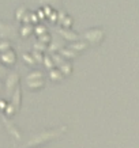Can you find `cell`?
Segmentation results:
<instances>
[{"mask_svg":"<svg viewBox=\"0 0 139 148\" xmlns=\"http://www.w3.org/2000/svg\"><path fill=\"white\" fill-rule=\"evenodd\" d=\"M18 77H19V75L17 73V72H12V73H10L8 75V80H7V90H12V87L17 83H18Z\"/></svg>","mask_w":139,"mask_h":148,"instance_id":"277c9868","label":"cell"},{"mask_svg":"<svg viewBox=\"0 0 139 148\" xmlns=\"http://www.w3.org/2000/svg\"><path fill=\"white\" fill-rule=\"evenodd\" d=\"M0 29H1V32H0L1 37H7V33H10L11 36L15 34V29L12 26H7L6 23H0Z\"/></svg>","mask_w":139,"mask_h":148,"instance_id":"5b68a950","label":"cell"},{"mask_svg":"<svg viewBox=\"0 0 139 148\" xmlns=\"http://www.w3.org/2000/svg\"><path fill=\"white\" fill-rule=\"evenodd\" d=\"M4 75H6V69L3 67H0V77L4 76Z\"/></svg>","mask_w":139,"mask_h":148,"instance_id":"9c48e42d","label":"cell"},{"mask_svg":"<svg viewBox=\"0 0 139 148\" xmlns=\"http://www.w3.org/2000/svg\"><path fill=\"white\" fill-rule=\"evenodd\" d=\"M27 86L33 88V90H37V88H40L44 86V76H42V73L41 72H32L29 76H27Z\"/></svg>","mask_w":139,"mask_h":148,"instance_id":"7a4b0ae2","label":"cell"},{"mask_svg":"<svg viewBox=\"0 0 139 148\" xmlns=\"http://www.w3.org/2000/svg\"><path fill=\"white\" fill-rule=\"evenodd\" d=\"M85 37L91 44H100L104 38V32L101 29H90L85 33Z\"/></svg>","mask_w":139,"mask_h":148,"instance_id":"3957f363","label":"cell"},{"mask_svg":"<svg viewBox=\"0 0 139 148\" xmlns=\"http://www.w3.org/2000/svg\"><path fill=\"white\" fill-rule=\"evenodd\" d=\"M1 90H3V86H1V83H0V92H1Z\"/></svg>","mask_w":139,"mask_h":148,"instance_id":"30bf717a","label":"cell"},{"mask_svg":"<svg viewBox=\"0 0 139 148\" xmlns=\"http://www.w3.org/2000/svg\"><path fill=\"white\" fill-rule=\"evenodd\" d=\"M1 57H3V60H4V61H8L10 64L15 61V53H14L12 50H10V49L7 50V52H4Z\"/></svg>","mask_w":139,"mask_h":148,"instance_id":"8992f818","label":"cell"},{"mask_svg":"<svg viewBox=\"0 0 139 148\" xmlns=\"http://www.w3.org/2000/svg\"><path fill=\"white\" fill-rule=\"evenodd\" d=\"M52 76L55 77V80H60V79H62V75H60L57 71H50V77Z\"/></svg>","mask_w":139,"mask_h":148,"instance_id":"ba28073f","label":"cell"},{"mask_svg":"<svg viewBox=\"0 0 139 148\" xmlns=\"http://www.w3.org/2000/svg\"><path fill=\"white\" fill-rule=\"evenodd\" d=\"M67 129L66 126H62V128H57V129H53V130H46V132H41V133H37L32 140H29L27 145H34V144H41V143H45L50 139H55L59 135H62L64 130Z\"/></svg>","mask_w":139,"mask_h":148,"instance_id":"6da1fadb","label":"cell"},{"mask_svg":"<svg viewBox=\"0 0 139 148\" xmlns=\"http://www.w3.org/2000/svg\"><path fill=\"white\" fill-rule=\"evenodd\" d=\"M19 102H21V88H17V92H15V97H14V102L12 105L15 108L19 106Z\"/></svg>","mask_w":139,"mask_h":148,"instance_id":"52a82bcc","label":"cell"}]
</instances>
